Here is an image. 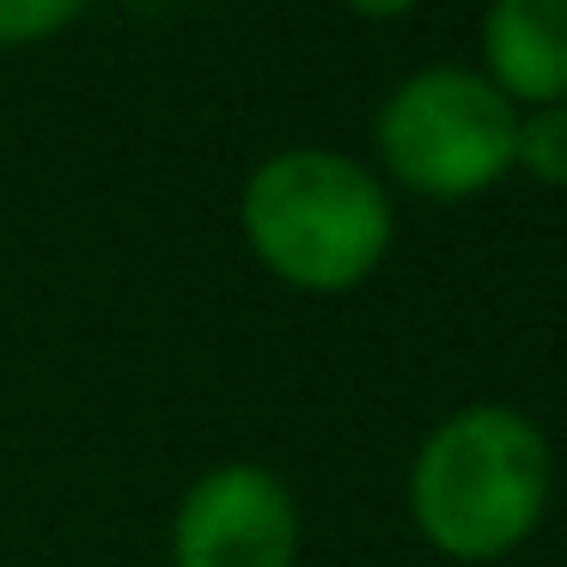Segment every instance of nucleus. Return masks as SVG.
<instances>
[{
  "label": "nucleus",
  "mask_w": 567,
  "mask_h": 567,
  "mask_svg": "<svg viewBox=\"0 0 567 567\" xmlns=\"http://www.w3.org/2000/svg\"><path fill=\"white\" fill-rule=\"evenodd\" d=\"M549 440L506 403H470L421 440L409 464L415 530L452 561H501L549 513Z\"/></svg>",
  "instance_id": "obj_1"
},
{
  "label": "nucleus",
  "mask_w": 567,
  "mask_h": 567,
  "mask_svg": "<svg viewBox=\"0 0 567 567\" xmlns=\"http://www.w3.org/2000/svg\"><path fill=\"white\" fill-rule=\"evenodd\" d=\"M245 245L299 293H348L384 262L396 214L384 184L336 147L269 153L238 196Z\"/></svg>",
  "instance_id": "obj_2"
},
{
  "label": "nucleus",
  "mask_w": 567,
  "mask_h": 567,
  "mask_svg": "<svg viewBox=\"0 0 567 567\" xmlns=\"http://www.w3.org/2000/svg\"><path fill=\"white\" fill-rule=\"evenodd\" d=\"M518 111L482 80V68H421L384 99L379 159L396 184L433 202H464L513 172Z\"/></svg>",
  "instance_id": "obj_3"
},
{
  "label": "nucleus",
  "mask_w": 567,
  "mask_h": 567,
  "mask_svg": "<svg viewBox=\"0 0 567 567\" xmlns=\"http://www.w3.org/2000/svg\"><path fill=\"white\" fill-rule=\"evenodd\" d=\"M299 506L262 464H220L177 501L172 567H293Z\"/></svg>",
  "instance_id": "obj_4"
},
{
  "label": "nucleus",
  "mask_w": 567,
  "mask_h": 567,
  "mask_svg": "<svg viewBox=\"0 0 567 567\" xmlns=\"http://www.w3.org/2000/svg\"><path fill=\"white\" fill-rule=\"evenodd\" d=\"M482 80L506 104H567V0H488Z\"/></svg>",
  "instance_id": "obj_5"
},
{
  "label": "nucleus",
  "mask_w": 567,
  "mask_h": 567,
  "mask_svg": "<svg viewBox=\"0 0 567 567\" xmlns=\"http://www.w3.org/2000/svg\"><path fill=\"white\" fill-rule=\"evenodd\" d=\"M513 172H525L530 184H567V104H543V111L518 116L513 135Z\"/></svg>",
  "instance_id": "obj_6"
},
{
  "label": "nucleus",
  "mask_w": 567,
  "mask_h": 567,
  "mask_svg": "<svg viewBox=\"0 0 567 567\" xmlns=\"http://www.w3.org/2000/svg\"><path fill=\"white\" fill-rule=\"evenodd\" d=\"M80 7L86 0H0V50L55 38V31H68L80 19Z\"/></svg>",
  "instance_id": "obj_7"
},
{
  "label": "nucleus",
  "mask_w": 567,
  "mask_h": 567,
  "mask_svg": "<svg viewBox=\"0 0 567 567\" xmlns=\"http://www.w3.org/2000/svg\"><path fill=\"white\" fill-rule=\"evenodd\" d=\"M342 7L360 19H403V13H415L421 0H342Z\"/></svg>",
  "instance_id": "obj_8"
}]
</instances>
